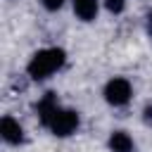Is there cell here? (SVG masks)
<instances>
[{
    "label": "cell",
    "mask_w": 152,
    "mask_h": 152,
    "mask_svg": "<svg viewBox=\"0 0 152 152\" xmlns=\"http://www.w3.org/2000/svg\"><path fill=\"white\" fill-rule=\"evenodd\" d=\"M66 62V52L62 48H43L38 52H33V57L26 64V74L33 81H45L50 78L55 71H59Z\"/></svg>",
    "instance_id": "1"
},
{
    "label": "cell",
    "mask_w": 152,
    "mask_h": 152,
    "mask_svg": "<svg viewBox=\"0 0 152 152\" xmlns=\"http://www.w3.org/2000/svg\"><path fill=\"white\" fill-rule=\"evenodd\" d=\"M78 124H81V116H78L76 109H64V107H59V109L50 116V121H48L45 128H50L57 138H66V135L76 133Z\"/></svg>",
    "instance_id": "2"
},
{
    "label": "cell",
    "mask_w": 152,
    "mask_h": 152,
    "mask_svg": "<svg viewBox=\"0 0 152 152\" xmlns=\"http://www.w3.org/2000/svg\"><path fill=\"white\" fill-rule=\"evenodd\" d=\"M104 100L112 104V107H124V104H128V100H131V95H133V88H131V83L126 81V78H112V81H107V86H104Z\"/></svg>",
    "instance_id": "3"
},
{
    "label": "cell",
    "mask_w": 152,
    "mask_h": 152,
    "mask_svg": "<svg viewBox=\"0 0 152 152\" xmlns=\"http://www.w3.org/2000/svg\"><path fill=\"white\" fill-rule=\"evenodd\" d=\"M0 135H2V140L10 142V145H21V142H24V128H21V124H19L17 119H12V116H2V121H0Z\"/></svg>",
    "instance_id": "4"
},
{
    "label": "cell",
    "mask_w": 152,
    "mask_h": 152,
    "mask_svg": "<svg viewBox=\"0 0 152 152\" xmlns=\"http://www.w3.org/2000/svg\"><path fill=\"white\" fill-rule=\"evenodd\" d=\"M57 109H59V100H57L55 93H45V95L38 100V104H36V114H38V119H40L43 126H48L50 116H52Z\"/></svg>",
    "instance_id": "5"
},
{
    "label": "cell",
    "mask_w": 152,
    "mask_h": 152,
    "mask_svg": "<svg viewBox=\"0 0 152 152\" xmlns=\"http://www.w3.org/2000/svg\"><path fill=\"white\" fill-rule=\"evenodd\" d=\"M74 5V14L81 19V21H93L97 17V0H71Z\"/></svg>",
    "instance_id": "6"
},
{
    "label": "cell",
    "mask_w": 152,
    "mask_h": 152,
    "mask_svg": "<svg viewBox=\"0 0 152 152\" xmlns=\"http://www.w3.org/2000/svg\"><path fill=\"white\" fill-rule=\"evenodd\" d=\"M109 150L112 152H133L135 145H133V138L126 131H114L109 135Z\"/></svg>",
    "instance_id": "7"
},
{
    "label": "cell",
    "mask_w": 152,
    "mask_h": 152,
    "mask_svg": "<svg viewBox=\"0 0 152 152\" xmlns=\"http://www.w3.org/2000/svg\"><path fill=\"white\" fill-rule=\"evenodd\" d=\"M104 7H107L112 14H121L124 7H126V0H104Z\"/></svg>",
    "instance_id": "8"
},
{
    "label": "cell",
    "mask_w": 152,
    "mask_h": 152,
    "mask_svg": "<svg viewBox=\"0 0 152 152\" xmlns=\"http://www.w3.org/2000/svg\"><path fill=\"white\" fill-rule=\"evenodd\" d=\"M62 5H64V0H43V7L50 10V12H57Z\"/></svg>",
    "instance_id": "9"
},
{
    "label": "cell",
    "mask_w": 152,
    "mask_h": 152,
    "mask_svg": "<svg viewBox=\"0 0 152 152\" xmlns=\"http://www.w3.org/2000/svg\"><path fill=\"white\" fill-rule=\"evenodd\" d=\"M142 119H145V124H150V126H152V104H147V107H145Z\"/></svg>",
    "instance_id": "10"
},
{
    "label": "cell",
    "mask_w": 152,
    "mask_h": 152,
    "mask_svg": "<svg viewBox=\"0 0 152 152\" xmlns=\"http://www.w3.org/2000/svg\"><path fill=\"white\" fill-rule=\"evenodd\" d=\"M147 33H150V36H152V12H150V14H147Z\"/></svg>",
    "instance_id": "11"
}]
</instances>
